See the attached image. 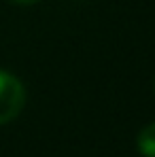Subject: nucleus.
I'll list each match as a JSON object with an SVG mask.
<instances>
[{
	"label": "nucleus",
	"mask_w": 155,
	"mask_h": 157,
	"mask_svg": "<svg viewBox=\"0 0 155 157\" xmlns=\"http://www.w3.org/2000/svg\"><path fill=\"white\" fill-rule=\"evenodd\" d=\"M26 104V87L19 78L0 70V125L13 121Z\"/></svg>",
	"instance_id": "obj_1"
},
{
	"label": "nucleus",
	"mask_w": 155,
	"mask_h": 157,
	"mask_svg": "<svg viewBox=\"0 0 155 157\" xmlns=\"http://www.w3.org/2000/svg\"><path fill=\"white\" fill-rule=\"evenodd\" d=\"M136 147L142 157H155V123H149L140 130L136 138Z\"/></svg>",
	"instance_id": "obj_2"
},
{
	"label": "nucleus",
	"mask_w": 155,
	"mask_h": 157,
	"mask_svg": "<svg viewBox=\"0 0 155 157\" xmlns=\"http://www.w3.org/2000/svg\"><path fill=\"white\" fill-rule=\"evenodd\" d=\"M9 2H13V4H19V6H28V4H36L38 0H9Z\"/></svg>",
	"instance_id": "obj_3"
}]
</instances>
